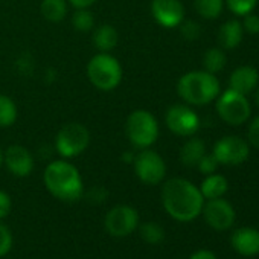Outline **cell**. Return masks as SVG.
I'll return each mask as SVG.
<instances>
[{"mask_svg":"<svg viewBox=\"0 0 259 259\" xmlns=\"http://www.w3.org/2000/svg\"><path fill=\"white\" fill-rule=\"evenodd\" d=\"M189 259H218V257L215 256L213 251L206 250V248H201V250H197L195 253H192Z\"/></svg>","mask_w":259,"mask_h":259,"instance_id":"cell-35","label":"cell"},{"mask_svg":"<svg viewBox=\"0 0 259 259\" xmlns=\"http://www.w3.org/2000/svg\"><path fill=\"white\" fill-rule=\"evenodd\" d=\"M72 26L79 32H89L95 29V17L87 10H76L72 16Z\"/></svg>","mask_w":259,"mask_h":259,"instance_id":"cell-26","label":"cell"},{"mask_svg":"<svg viewBox=\"0 0 259 259\" xmlns=\"http://www.w3.org/2000/svg\"><path fill=\"white\" fill-rule=\"evenodd\" d=\"M177 93L188 104L206 105L218 96L220 82L213 73L206 70H192L179 79Z\"/></svg>","mask_w":259,"mask_h":259,"instance_id":"cell-3","label":"cell"},{"mask_svg":"<svg viewBox=\"0 0 259 259\" xmlns=\"http://www.w3.org/2000/svg\"><path fill=\"white\" fill-rule=\"evenodd\" d=\"M165 122L169 132L177 136L191 138L194 136L200 128V117L198 114L188 105L176 104L168 108L165 114Z\"/></svg>","mask_w":259,"mask_h":259,"instance_id":"cell-10","label":"cell"},{"mask_svg":"<svg viewBox=\"0 0 259 259\" xmlns=\"http://www.w3.org/2000/svg\"><path fill=\"white\" fill-rule=\"evenodd\" d=\"M248 153H250L248 144L236 136H226L220 139L212 151V154L215 156L220 165H229V166L244 163L248 157Z\"/></svg>","mask_w":259,"mask_h":259,"instance_id":"cell-11","label":"cell"},{"mask_svg":"<svg viewBox=\"0 0 259 259\" xmlns=\"http://www.w3.org/2000/svg\"><path fill=\"white\" fill-rule=\"evenodd\" d=\"M230 244L242 256L259 254V230L253 227L236 229L230 236Z\"/></svg>","mask_w":259,"mask_h":259,"instance_id":"cell-15","label":"cell"},{"mask_svg":"<svg viewBox=\"0 0 259 259\" xmlns=\"http://www.w3.org/2000/svg\"><path fill=\"white\" fill-rule=\"evenodd\" d=\"M19 117L17 104L8 95L0 93V128H8L16 123Z\"/></svg>","mask_w":259,"mask_h":259,"instance_id":"cell-22","label":"cell"},{"mask_svg":"<svg viewBox=\"0 0 259 259\" xmlns=\"http://www.w3.org/2000/svg\"><path fill=\"white\" fill-rule=\"evenodd\" d=\"M242 25L238 20H229L218 31V41L223 49H235L242 40Z\"/></svg>","mask_w":259,"mask_h":259,"instance_id":"cell-18","label":"cell"},{"mask_svg":"<svg viewBox=\"0 0 259 259\" xmlns=\"http://www.w3.org/2000/svg\"><path fill=\"white\" fill-rule=\"evenodd\" d=\"M254 101H256V104H257V107H259V89L254 92Z\"/></svg>","mask_w":259,"mask_h":259,"instance_id":"cell-36","label":"cell"},{"mask_svg":"<svg viewBox=\"0 0 259 259\" xmlns=\"http://www.w3.org/2000/svg\"><path fill=\"white\" fill-rule=\"evenodd\" d=\"M206 154V145L198 138H191L185 142V145L180 150V160L188 168H195L201 157Z\"/></svg>","mask_w":259,"mask_h":259,"instance_id":"cell-19","label":"cell"},{"mask_svg":"<svg viewBox=\"0 0 259 259\" xmlns=\"http://www.w3.org/2000/svg\"><path fill=\"white\" fill-rule=\"evenodd\" d=\"M180 31H182V35H183L186 40H189V41L197 40V38L200 37V34H201L200 25H198L197 22H192V20H188V22L183 20V22L180 23Z\"/></svg>","mask_w":259,"mask_h":259,"instance_id":"cell-29","label":"cell"},{"mask_svg":"<svg viewBox=\"0 0 259 259\" xmlns=\"http://www.w3.org/2000/svg\"><path fill=\"white\" fill-rule=\"evenodd\" d=\"M43 182L46 189L61 201L73 203L84 194L82 177L78 168L67 160L51 162L43 172Z\"/></svg>","mask_w":259,"mask_h":259,"instance_id":"cell-2","label":"cell"},{"mask_svg":"<svg viewBox=\"0 0 259 259\" xmlns=\"http://www.w3.org/2000/svg\"><path fill=\"white\" fill-rule=\"evenodd\" d=\"M194 5H195L197 13L203 19L212 20L221 14L224 0H194Z\"/></svg>","mask_w":259,"mask_h":259,"instance_id":"cell-24","label":"cell"},{"mask_svg":"<svg viewBox=\"0 0 259 259\" xmlns=\"http://www.w3.org/2000/svg\"><path fill=\"white\" fill-rule=\"evenodd\" d=\"M125 135L133 148H150L159 139V122L151 111L144 108L135 110L126 117Z\"/></svg>","mask_w":259,"mask_h":259,"instance_id":"cell-4","label":"cell"},{"mask_svg":"<svg viewBox=\"0 0 259 259\" xmlns=\"http://www.w3.org/2000/svg\"><path fill=\"white\" fill-rule=\"evenodd\" d=\"M11 207H13L11 197L5 191L0 189V220L8 217V213L11 212Z\"/></svg>","mask_w":259,"mask_h":259,"instance_id":"cell-33","label":"cell"},{"mask_svg":"<svg viewBox=\"0 0 259 259\" xmlns=\"http://www.w3.org/2000/svg\"><path fill=\"white\" fill-rule=\"evenodd\" d=\"M93 46L99 52H110L117 46L119 41V34L114 26L111 25H101L95 28L93 31Z\"/></svg>","mask_w":259,"mask_h":259,"instance_id":"cell-17","label":"cell"},{"mask_svg":"<svg viewBox=\"0 0 259 259\" xmlns=\"http://www.w3.org/2000/svg\"><path fill=\"white\" fill-rule=\"evenodd\" d=\"M257 0H227L229 10L236 16H245L254 10Z\"/></svg>","mask_w":259,"mask_h":259,"instance_id":"cell-27","label":"cell"},{"mask_svg":"<svg viewBox=\"0 0 259 259\" xmlns=\"http://www.w3.org/2000/svg\"><path fill=\"white\" fill-rule=\"evenodd\" d=\"M133 168L138 179L150 186L162 183L166 176V163L163 157L150 148L139 150L133 159Z\"/></svg>","mask_w":259,"mask_h":259,"instance_id":"cell-7","label":"cell"},{"mask_svg":"<svg viewBox=\"0 0 259 259\" xmlns=\"http://www.w3.org/2000/svg\"><path fill=\"white\" fill-rule=\"evenodd\" d=\"M217 111L229 125H241L250 117V104L245 95L229 89L217 101Z\"/></svg>","mask_w":259,"mask_h":259,"instance_id":"cell-8","label":"cell"},{"mask_svg":"<svg viewBox=\"0 0 259 259\" xmlns=\"http://www.w3.org/2000/svg\"><path fill=\"white\" fill-rule=\"evenodd\" d=\"M151 14L160 26L171 29L185 20V7L180 0H153Z\"/></svg>","mask_w":259,"mask_h":259,"instance_id":"cell-13","label":"cell"},{"mask_svg":"<svg viewBox=\"0 0 259 259\" xmlns=\"http://www.w3.org/2000/svg\"><path fill=\"white\" fill-rule=\"evenodd\" d=\"M226 61H227L226 54H224L221 49H218V48H212V49H209V51L204 54V57H203V66H204V70H206V72H209V73H213V75H215L217 72H220V70H223V69H224Z\"/></svg>","mask_w":259,"mask_h":259,"instance_id":"cell-23","label":"cell"},{"mask_svg":"<svg viewBox=\"0 0 259 259\" xmlns=\"http://www.w3.org/2000/svg\"><path fill=\"white\" fill-rule=\"evenodd\" d=\"M230 89L241 93V95H248L251 93L257 84H259V73L254 67L250 66H242L233 70L230 75Z\"/></svg>","mask_w":259,"mask_h":259,"instance_id":"cell-16","label":"cell"},{"mask_svg":"<svg viewBox=\"0 0 259 259\" xmlns=\"http://www.w3.org/2000/svg\"><path fill=\"white\" fill-rule=\"evenodd\" d=\"M7 169L16 177H28L34 171V157L23 145H11L4 153Z\"/></svg>","mask_w":259,"mask_h":259,"instance_id":"cell-14","label":"cell"},{"mask_svg":"<svg viewBox=\"0 0 259 259\" xmlns=\"http://www.w3.org/2000/svg\"><path fill=\"white\" fill-rule=\"evenodd\" d=\"M162 204L174 220L188 223L195 220L204 206V197L189 180L169 179L162 188Z\"/></svg>","mask_w":259,"mask_h":259,"instance_id":"cell-1","label":"cell"},{"mask_svg":"<svg viewBox=\"0 0 259 259\" xmlns=\"http://www.w3.org/2000/svg\"><path fill=\"white\" fill-rule=\"evenodd\" d=\"M13 247V233L11 230L0 223V257L7 256L11 251Z\"/></svg>","mask_w":259,"mask_h":259,"instance_id":"cell-28","label":"cell"},{"mask_svg":"<svg viewBox=\"0 0 259 259\" xmlns=\"http://www.w3.org/2000/svg\"><path fill=\"white\" fill-rule=\"evenodd\" d=\"M87 76L98 90L111 92L120 84L123 70L117 58L108 52H99L87 64Z\"/></svg>","mask_w":259,"mask_h":259,"instance_id":"cell-5","label":"cell"},{"mask_svg":"<svg viewBox=\"0 0 259 259\" xmlns=\"http://www.w3.org/2000/svg\"><path fill=\"white\" fill-rule=\"evenodd\" d=\"M4 165V153H2V148H0V168Z\"/></svg>","mask_w":259,"mask_h":259,"instance_id":"cell-37","label":"cell"},{"mask_svg":"<svg viewBox=\"0 0 259 259\" xmlns=\"http://www.w3.org/2000/svg\"><path fill=\"white\" fill-rule=\"evenodd\" d=\"M69 10L67 0H43L40 5L41 16L51 23H60L66 19Z\"/></svg>","mask_w":259,"mask_h":259,"instance_id":"cell-21","label":"cell"},{"mask_svg":"<svg viewBox=\"0 0 259 259\" xmlns=\"http://www.w3.org/2000/svg\"><path fill=\"white\" fill-rule=\"evenodd\" d=\"M218 165H220V163H218V160L215 159L213 154H204V156L201 157V160L198 162L197 168H198V171H200L201 174L209 176V174H213V172L217 171Z\"/></svg>","mask_w":259,"mask_h":259,"instance_id":"cell-30","label":"cell"},{"mask_svg":"<svg viewBox=\"0 0 259 259\" xmlns=\"http://www.w3.org/2000/svg\"><path fill=\"white\" fill-rule=\"evenodd\" d=\"M139 230H141L142 239L145 242H148V244L156 245V244L163 242V239H165V229L159 223H156V221L144 223Z\"/></svg>","mask_w":259,"mask_h":259,"instance_id":"cell-25","label":"cell"},{"mask_svg":"<svg viewBox=\"0 0 259 259\" xmlns=\"http://www.w3.org/2000/svg\"><path fill=\"white\" fill-rule=\"evenodd\" d=\"M203 215L206 223L215 229V230H227L235 223V209L227 200L223 198H213L204 203L203 206Z\"/></svg>","mask_w":259,"mask_h":259,"instance_id":"cell-12","label":"cell"},{"mask_svg":"<svg viewBox=\"0 0 259 259\" xmlns=\"http://www.w3.org/2000/svg\"><path fill=\"white\" fill-rule=\"evenodd\" d=\"M247 136H248V142H250L254 148H259V116L254 117L253 122L250 123L248 132H247Z\"/></svg>","mask_w":259,"mask_h":259,"instance_id":"cell-32","label":"cell"},{"mask_svg":"<svg viewBox=\"0 0 259 259\" xmlns=\"http://www.w3.org/2000/svg\"><path fill=\"white\" fill-rule=\"evenodd\" d=\"M67 2L75 8V10H87L92 5H95L98 0H67Z\"/></svg>","mask_w":259,"mask_h":259,"instance_id":"cell-34","label":"cell"},{"mask_svg":"<svg viewBox=\"0 0 259 259\" xmlns=\"http://www.w3.org/2000/svg\"><path fill=\"white\" fill-rule=\"evenodd\" d=\"M90 145L89 128L79 122L63 125L55 136V150L63 159H72L82 154Z\"/></svg>","mask_w":259,"mask_h":259,"instance_id":"cell-6","label":"cell"},{"mask_svg":"<svg viewBox=\"0 0 259 259\" xmlns=\"http://www.w3.org/2000/svg\"><path fill=\"white\" fill-rule=\"evenodd\" d=\"M104 226L111 236H126L139 227V213L128 204H117L107 212Z\"/></svg>","mask_w":259,"mask_h":259,"instance_id":"cell-9","label":"cell"},{"mask_svg":"<svg viewBox=\"0 0 259 259\" xmlns=\"http://www.w3.org/2000/svg\"><path fill=\"white\" fill-rule=\"evenodd\" d=\"M229 189V182L224 176L221 174H209L201 186H200V192L206 200H213V198H221Z\"/></svg>","mask_w":259,"mask_h":259,"instance_id":"cell-20","label":"cell"},{"mask_svg":"<svg viewBox=\"0 0 259 259\" xmlns=\"http://www.w3.org/2000/svg\"><path fill=\"white\" fill-rule=\"evenodd\" d=\"M241 25H242V29H244L245 32H248V34H251V35L259 34V17H257V16H254V14H251V13L245 14V16H244V22H242Z\"/></svg>","mask_w":259,"mask_h":259,"instance_id":"cell-31","label":"cell"}]
</instances>
